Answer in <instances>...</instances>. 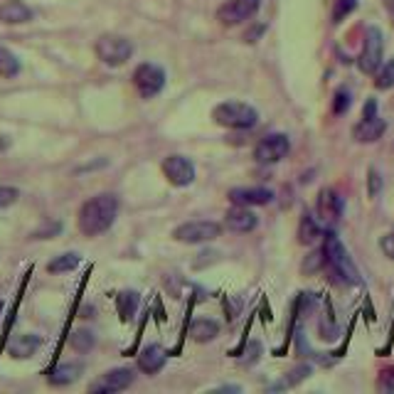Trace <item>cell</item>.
Here are the masks:
<instances>
[{"mask_svg":"<svg viewBox=\"0 0 394 394\" xmlns=\"http://www.w3.org/2000/svg\"><path fill=\"white\" fill-rule=\"evenodd\" d=\"M116 214H119V200L111 192H101V195L92 197L82 205L77 217V227L84 237H98L104 234L111 224L116 222Z\"/></svg>","mask_w":394,"mask_h":394,"instance_id":"1","label":"cell"},{"mask_svg":"<svg viewBox=\"0 0 394 394\" xmlns=\"http://www.w3.org/2000/svg\"><path fill=\"white\" fill-rule=\"evenodd\" d=\"M212 119L217 121L224 129H234V131H244L256 126L259 114H256L254 106L244 104V101H224V104L214 106Z\"/></svg>","mask_w":394,"mask_h":394,"instance_id":"2","label":"cell"},{"mask_svg":"<svg viewBox=\"0 0 394 394\" xmlns=\"http://www.w3.org/2000/svg\"><path fill=\"white\" fill-rule=\"evenodd\" d=\"M323 251H326V264L333 269V274L340 276V281H345V284H360V271L355 269L348 249L342 247L335 234H328L326 237Z\"/></svg>","mask_w":394,"mask_h":394,"instance_id":"3","label":"cell"},{"mask_svg":"<svg viewBox=\"0 0 394 394\" xmlns=\"http://www.w3.org/2000/svg\"><path fill=\"white\" fill-rule=\"evenodd\" d=\"M94 50L106 67H124L133 54V45L121 35H101Z\"/></svg>","mask_w":394,"mask_h":394,"instance_id":"4","label":"cell"},{"mask_svg":"<svg viewBox=\"0 0 394 394\" xmlns=\"http://www.w3.org/2000/svg\"><path fill=\"white\" fill-rule=\"evenodd\" d=\"M133 84H136V89H138L140 96L153 98L163 92V87H166V72H163L158 64H151V62L138 64L133 72Z\"/></svg>","mask_w":394,"mask_h":394,"instance_id":"5","label":"cell"},{"mask_svg":"<svg viewBox=\"0 0 394 394\" xmlns=\"http://www.w3.org/2000/svg\"><path fill=\"white\" fill-rule=\"evenodd\" d=\"M382 52H384V40H382V32L379 27H367L365 32V47H363V54L358 59V67L360 72L365 74H374L382 64Z\"/></svg>","mask_w":394,"mask_h":394,"instance_id":"6","label":"cell"},{"mask_svg":"<svg viewBox=\"0 0 394 394\" xmlns=\"http://www.w3.org/2000/svg\"><path fill=\"white\" fill-rule=\"evenodd\" d=\"M222 227L217 222H207V219H197V222H185L173 232V237L182 244H205L219 237Z\"/></svg>","mask_w":394,"mask_h":394,"instance_id":"7","label":"cell"},{"mask_svg":"<svg viewBox=\"0 0 394 394\" xmlns=\"http://www.w3.org/2000/svg\"><path fill=\"white\" fill-rule=\"evenodd\" d=\"M289 136L284 133H271L266 138H261L254 148V161L261 166H271V163H279L281 158L289 156Z\"/></svg>","mask_w":394,"mask_h":394,"instance_id":"8","label":"cell"},{"mask_svg":"<svg viewBox=\"0 0 394 394\" xmlns=\"http://www.w3.org/2000/svg\"><path fill=\"white\" fill-rule=\"evenodd\" d=\"M256 10H259V0H227L217 10V20L224 27H234L239 22L254 17Z\"/></svg>","mask_w":394,"mask_h":394,"instance_id":"9","label":"cell"},{"mask_svg":"<svg viewBox=\"0 0 394 394\" xmlns=\"http://www.w3.org/2000/svg\"><path fill=\"white\" fill-rule=\"evenodd\" d=\"M131 384H133V372L126 367H119V370H109V372H104L98 379H94L89 384V392H98V394L124 392Z\"/></svg>","mask_w":394,"mask_h":394,"instance_id":"10","label":"cell"},{"mask_svg":"<svg viewBox=\"0 0 394 394\" xmlns=\"http://www.w3.org/2000/svg\"><path fill=\"white\" fill-rule=\"evenodd\" d=\"M163 175L177 187L192 185V180H195V166L185 156H168L163 161Z\"/></svg>","mask_w":394,"mask_h":394,"instance_id":"11","label":"cell"},{"mask_svg":"<svg viewBox=\"0 0 394 394\" xmlns=\"http://www.w3.org/2000/svg\"><path fill=\"white\" fill-rule=\"evenodd\" d=\"M229 200L242 207H254V205H269L274 200V192L266 187H234L229 190Z\"/></svg>","mask_w":394,"mask_h":394,"instance_id":"12","label":"cell"},{"mask_svg":"<svg viewBox=\"0 0 394 394\" xmlns=\"http://www.w3.org/2000/svg\"><path fill=\"white\" fill-rule=\"evenodd\" d=\"M224 224H227V229H232V232H251V229L259 224V219H256V214L251 212L249 207H242V205H237L234 210H229L227 214H224Z\"/></svg>","mask_w":394,"mask_h":394,"instance_id":"13","label":"cell"},{"mask_svg":"<svg viewBox=\"0 0 394 394\" xmlns=\"http://www.w3.org/2000/svg\"><path fill=\"white\" fill-rule=\"evenodd\" d=\"M166 360H168V353L161 348V345H145V348L138 353V370L145 374H156L163 370Z\"/></svg>","mask_w":394,"mask_h":394,"instance_id":"14","label":"cell"},{"mask_svg":"<svg viewBox=\"0 0 394 394\" xmlns=\"http://www.w3.org/2000/svg\"><path fill=\"white\" fill-rule=\"evenodd\" d=\"M340 214H342V197L335 190H328V187L321 190V195H318V217L323 222H335Z\"/></svg>","mask_w":394,"mask_h":394,"instance_id":"15","label":"cell"},{"mask_svg":"<svg viewBox=\"0 0 394 394\" xmlns=\"http://www.w3.org/2000/svg\"><path fill=\"white\" fill-rule=\"evenodd\" d=\"M32 20V10L20 3V0H8L0 6V22H6V25H22V22H30Z\"/></svg>","mask_w":394,"mask_h":394,"instance_id":"16","label":"cell"},{"mask_svg":"<svg viewBox=\"0 0 394 394\" xmlns=\"http://www.w3.org/2000/svg\"><path fill=\"white\" fill-rule=\"evenodd\" d=\"M384 131H387V124H384L379 116H370V119H363L358 126H355L353 136H355V140H360V143H372V140H377Z\"/></svg>","mask_w":394,"mask_h":394,"instance_id":"17","label":"cell"},{"mask_svg":"<svg viewBox=\"0 0 394 394\" xmlns=\"http://www.w3.org/2000/svg\"><path fill=\"white\" fill-rule=\"evenodd\" d=\"M42 345V337L40 335H17L15 340L8 345V353H10V358H17V360H25L30 358V355H35V350Z\"/></svg>","mask_w":394,"mask_h":394,"instance_id":"18","label":"cell"},{"mask_svg":"<svg viewBox=\"0 0 394 394\" xmlns=\"http://www.w3.org/2000/svg\"><path fill=\"white\" fill-rule=\"evenodd\" d=\"M84 372V365L82 363H64L57 365V367L50 372V384L54 387H64V384H72L79 379V374Z\"/></svg>","mask_w":394,"mask_h":394,"instance_id":"19","label":"cell"},{"mask_svg":"<svg viewBox=\"0 0 394 394\" xmlns=\"http://www.w3.org/2000/svg\"><path fill=\"white\" fill-rule=\"evenodd\" d=\"M219 335V323L212 318H197L190 326V337L195 342H210Z\"/></svg>","mask_w":394,"mask_h":394,"instance_id":"20","label":"cell"},{"mask_svg":"<svg viewBox=\"0 0 394 394\" xmlns=\"http://www.w3.org/2000/svg\"><path fill=\"white\" fill-rule=\"evenodd\" d=\"M79 261H82V256L69 251V254H62V256H57V259L50 261V264H47V271H50V274H67V271L77 269Z\"/></svg>","mask_w":394,"mask_h":394,"instance_id":"21","label":"cell"},{"mask_svg":"<svg viewBox=\"0 0 394 394\" xmlns=\"http://www.w3.org/2000/svg\"><path fill=\"white\" fill-rule=\"evenodd\" d=\"M116 306H119V316L121 321H131L136 313V308H138V293H133V291H124V293H119V298H116Z\"/></svg>","mask_w":394,"mask_h":394,"instance_id":"22","label":"cell"},{"mask_svg":"<svg viewBox=\"0 0 394 394\" xmlns=\"http://www.w3.org/2000/svg\"><path fill=\"white\" fill-rule=\"evenodd\" d=\"M20 72V59L8 50V47H0V77L13 79Z\"/></svg>","mask_w":394,"mask_h":394,"instance_id":"23","label":"cell"},{"mask_svg":"<svg viewBox=\"0 0 394 394\" xmlns=\"http://www.w3.org/2000/svg\"><path fill=\"white\" fill-rule=\"evenodd\" d=\"M318 237H321V227H318L316 219L306 212V214H303V219H301V227H298V242H301V244H313Z\"/></svg>","mask_w":394,"mask_h":394,"instance_id":"24","label":"cell"},{"mask_svg":"<svg viewBox=\"0 0 394 394\" xmlns=\"http://www.w3.org/2000/svg\"><path fill=\"white\" fill-rule=\"evenodd\" d=\"M374 87H377V89H392L394 87V59H389L382 69H377Z\"/></svg>","mask_w":394,"mask_h":394,"instance_id":"25","label":"cell"},{"mask_svg":"<svg viewBox=\"0 0 394 394\" xmlns=\"http://www.w3.org/2000/svg\"><path fill=\"white\" fill-rule=\"evenodd\" d=\"M358 8V0H335V6H333V22H342L350 13Z\"/></svg>","mask_w":394,"mask_h":394,"instance_id":"26","label":"cell"},{"mask_svg":"<svg viewBox=\"0 0 394 394\" xmlns=\"http://www.w3.org/2000/svg\"><path fill=\"white\" fill-rule=\"evenodd\" d=\"M94 345V335L89 330H77L72 335V348L79 350V353H87V350H92Z\"/></svg>","mask_w":394,"mask_h":394,"instance_id":"27","label":"cell"},{"mask_svg":"<svg viewBox=\"0 0 394 394\" xmlns=\"http://www.w3.org/2000/svg\"><path fill=\"white\" fill-rule=\"evenodd\" d=\"M348 109H350V92L348 89H337L335 101H333V111H335V114H345Z\"/></svg>","mask_w":394,"mask_h":394,"instance_id":"28","label":"cell"},{"mask_svg":"<svg viewBox=\"0 0 394 394\" xmlns=\"http://www.w3.org/2000/svg\"><path fill=\"white\" fill-rule=\"evenodd\" d=\"M377 389L384 394H394V370H384V372H379Z\"/></svg>","mask_w":394,"mask_h":394,"instance_id":"29","label":"cell"},{"mask_svg":"<svg viewBox=\"0 0 394 394\" xmlns=\"http://www.w3.org/2000/svg\"><path fill=\"white\" fill-rule=\"evenodd\" d=\"M17 197H20V192H17L15 187L0 185V210H3V207H10V205L15 203Z\"/></svg>","mask_w":394,"mask_h":394,"instance_id":"30","label":"cell"},{"mask_svg":"<svg viewBox=\"0 0 394 394\" xmlns=\"http://www.w3.org/2000/svg\"><path fill=\"white\" fill-rule=\"evenodd\" d=\"M323 264H326V251H313L311 259H306V264H303V271L313 274V271H318Z\"/></svg>","mask_w":394,"mask_h":394,"instance_id":"31","label":"cell"},{"mask_svg":"<svg viewBox=\"0 0 394 394\" xmlns=\"http://www.w3.org/2000/svg\"><path fill=\"white\" fill-rule=\"evenodd\" d=\"M379 247H382L384 256H389V259L394 261V232L387 234V237H382V242H379Z\"/></svg>","mask_w":394,"mask_h":394,"instance_id":"32","label":"cell"},{"mask_svg":"<svg viewBox=\"0 0 394 394\" xmlns=\"http://www.w3.org/2000/svg\"><path fill=\"white\" fill-rule=\"evenodd\" d=\"M370 195H377L379 192V187H382V180H379V175H377V170H370Z\"/></svg>","mask_w":394,"mask_h":394,"instance_id":"33","label":"cell"},{"mask_svg":"<svg viewBox=\"0 0 394 394\" xmlns=\"http://www.w3.org/2000/svg\"><path fill=\"white\" fill-rule=\"evenodd\" d=\"M370 116H377V104H374L372 98L365 104V119H370Z\"/></svg>","mask_w":394,"mask_h":394,"instance_id":"34","label":"cell"},{"mask_svg":"<svg viewBox=\"0 0 394 394\" xmlns=\"http://www.w3.org/2000/svg\"><path fill=\"white\" fill-rule=\"evenodd\" d=\"M0 313H3V301H0Z\"/></svg>","mask_w":394,"mask_h":394,"instance_id":"35","label":"cell"}]
</instances>
